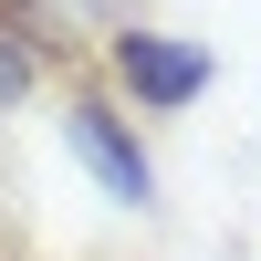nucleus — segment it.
Segmentation results:
<instances>
[{
  "label": "nucleus",
  "instance_id": "obj_1",
  "mask_svg": "<svg viewBox=\"0 0 261 261\" xmlns=\"http://www.w3.org/2000/svg\"><path fill=\"white\" fill-rule=\"evenodd\" d=\"M105 73H115V105H136V115H188L220 84V63H209V42L125 21V32H105Z\"/></svg>",
  "mask_w": 261,
  "mask_h": 261
},
{
  "label": "nucleus",
  "instance_id": "obj_2",
  "mask_svg": "<svg viewBox=\"0 0 261 261\" xmlns=\"http://www.w3.org/2000/svg\"><path fill=\"white\" fill-rule=\"evenodd\" d=\"M63 136H73V157L94 167V188H105V199H125V209H157V157H146L136 115H125L105 84H73V94H63Z\"/></svg>",
  "mask_w": 261,
  "mask_h": 261
},
{
  "label": "nucleus",
  "instance_id": "obj_3",
  "mask_svg": "<svg viewBox=\"0 0 261 261\" xmlns=\"http://www.w3.org/2000/svg\"><path fill=\"white\" fill-rule=\"evenodd\" d=\"M32 84H42V63H32V53H21V42H11V32H0V115H11V105H21V94H32Z\"/></svg>",
  "mask_w": 261,
  "mask_h": 261
}]
</instances>
